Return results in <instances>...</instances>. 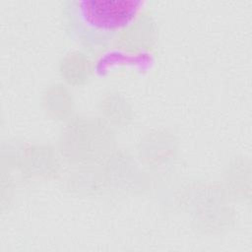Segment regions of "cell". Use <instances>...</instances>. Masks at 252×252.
Wrapping results in <instances>:
<instances>
[{"instance_id":"obj_1","label":"cell","mask_w":252,"mask_h":252,"mask_svg":"<svg viewBox=\"0 0 252 252\" xmlns=\"http://www.w3.org/2000/svg\"><path fill=\"white\" fill-rule=\"evenodd\" d=\"M136 0H67L61 19L67 35L91 54L106 48L139 14Z\"/></svg>"}]
</instances>
